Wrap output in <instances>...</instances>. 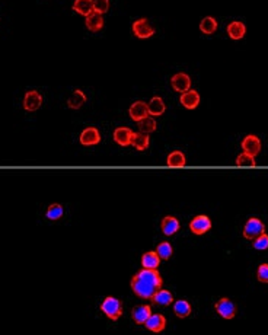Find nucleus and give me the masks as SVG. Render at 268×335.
<instances>
[{
	"mask_svg": "<svg viewBox=\"0 0 268 335\" xmlns=\"http://www.w3.org/2000/svg\"><path fill=\"white\" fill-rule=\"evenodd\" d=\"M193 311L191 305L186 301H176L174 303V312L178 318H186Z\"/></svg>",
	"mask_w": 268,
	"mask_h": 335,
	"instance_id": "nucleus-27",
	"label": "nucleus"
},
{
	"mask_svg": "<svg viewBox=\"0 0 268 335\" xmlns=\"http://www.w3.org/2000/svg\"><path fill=\"white\" fill-rule=\"evenodd\" d=\"M158 256L163 259V261H168L171 256H172V252H174V249H172V245L169 242H161L158 245V248H156V251H155Z\"/></svg>",
	"mask_w": 268,
	"mask_h": 335,
	"instance_id": "nucleus-28",
	"label": "nucleus"
},
{
	"mask_svg": "<svg viewBox=\"0 0 268 335\" xmlns=\"http://www.w3.org/2000/svg\"><path fill=\"white\" fill-rule=\"evenodd\" d=\"M101 311L106 315V318H109L111 321H118L123 315V303L116 299V297H105L104 302L101 303Z\"/></svg>",
	"mask_w": 268,
	"mask_h": 335,
	"instance_id": "nucleus-2",
	"label": "nucleus"
},
{
	"mask_svg": "<svg viewBox=\"0 0 268 335\" xmlns=\"http://www.w3.org/2000/svg\"><path fill=\"white\" fill-rule=\"evenodd\" d=\"M256 278L259 283H268V264H261L256 270Z\"/></svg>",
	"mask_w": 268,
	"mask_h": 335,
	"instance_id": "nucleus-34",
	"label": "nucleus"
},
{
	"mask_svg": "<svg viewBox=\"0 0 268 335\" xmlns=\"http://www.w3.org/2000/svg\"><path fill=\"white\" fill-rule=\"evenodd\" d=\"M151 315V308L149 305H139L136 308H133L131 311V318L134 321V324L137 325H144L146 321L150 318Z\"/></svg>",
	"mask_w": 268,
	"mask_h": 335,
	"instance_id": "nucleus-13",
	"label": "nucleus"
},
{
	"mask_svg": "<svg viewBox=\"0 0 268 335\" xmlns=\"http://www.w3.org/2000/svg\"><path fill=\"white\" fill-rule=\"evenodd\" d=\"M245 32H246V26L244 22L241 21H233L227 25V35L232 40H241L244 38Z\"/></svg>",
	"mask_w": 268,
	"mask_h": 335,
	"instance_id": "nucleus-18",
	"label": "nucleus"
},
{
	"mask_svg": "<svg viewBox=\"0 0 268 335\" xmlns=\"http://www.w3.org/2000/svg\"><path fill=\"white\" fill-rule=\"evenodd\" d=\"M139 128L140 133H144V134H150L156 130V121L153 117H146L144 120L139 121Z\"/></svg>",
	"mask_w": 268,
	"mask_h": 335,
	"instance_id": "nucleus-29",
	"label": "nucleus"
},
{
	"mask_svg": "<svg viewBox=\"0 0 268 335\" xmlns=\"http://www.w3.org/2000/svg\"><path fill=\"white\" fill-rule=\"evenodd\" d=\"M63 213H64V210H63V207L60 204H57V203L51 204L50 207L47 208V219L58 220L63 216Z\"/></svg>",
	"mask_w": 268,
	"mask_h": 335,
	"instance_id": "nucleus-30",
	"label": "nucleus"
},
{
	"mask_svg": "<svg viewBox=\"0 0 268 335\" xmlns=\"http://www.w3.org/2000/svg\"><path fill=\"white\" fill-rule=\"evenodd\" d=\"M133 134L134 133L128 127H118L114 130V140H116L117 144H120L123 147H127L131 144Z\"/></svg>",
	"mask_w": 268,
	"mask_h": 335,
	"instance_id": "nucleus-14",
	"label": "nucleus"
},
{
	"mask_svg": "<svg viewBox=\"0 0 268 335\" xmlns=\"http://www.w3.org/2000/svg\"><path fill=\"white\" fill-rule=\"evenodd\" d=\"M150 301L153 302L155 305H159V306H169V305L174 303V296H172L171 291L161 289L155 293V296L151 297Z\"/></svg>",
	"mask_w": 268,
	"mask_h": 335,
	"instance_id": "nucleus-17",
	"label": "nucleus"
},
{
	"mask_svg": "<svg viewBox=\"0 0 268 335\" xmlns=\"http://www.w3.org/2000/svg\"><path fill=\"white\" fill-rule=\"evenodd\" d=\"M130 118L136 123H139L141 120H144L146 117H149V108L147 104L143 101H136L134 104H131L130 109H128Z\"/></svg>",
	"mask_w": 268,
	"mask_h": 335,
	"instance_id": "nucleus-8",
	"label": "nucleus"
},
{
	"mask_svg": "<svg viewBox=\"0 0 268 335\" xmlns=\"http://www.w3.org/2000/svg\"><path fill=\"white\" fill-rule=\"evenodd\" d=\"M43 105V96L38 91H28L23 98V108L26 111H36Z\"/></svg>",
	"mask_w": 268,
	"mask_h": 335,
	"instance_id": "nucleus-10",
	"label": "nucleus"
},
{
	"mask_svg": "<svg viewBox=\"0 0 268 335\" xmlns=\"http://www.w3.org/2000/svg\"><path fill=\"white\" fill-rule=\"evenodd\" d=\"M163 280L158 270H140L131 278V290L141 299H151L158 290H161Z\"/></svg>",
	"mask_w": 268,
	"mask_h": 335,
	"instance_id": "nucleus-1",
	"label": "nucleus"
},
{
	"mask_svg": "<svg viewBox=\"0 0 268 335\" xmlns=\"http://www.w3.org/2000/svg\"><path fill=\"white\" fill-rule=\"evenodd\" d=\"M171 85H172L174 91L184 93L186 92V91H189V88H191V79H189V76H188L186 73H176V75L172 76V79H171Z\"/></svg>",
	"mask_w": 268,
	"mask_h": 335,
	"instance_id": "nucleus-12",
	"label": "nucleus"
},
{
	"mask_svg": "<svg viewBox=\"0 0 268 335\" xmlns=\"http://www.w3.org/2000/svg\"><path fill=\"white\" fill-rule=\"evenodd\" d=\"M79 140L83 146H95V144H99V141H101V133L98 128L88 127L82 131Z\"/></svg>",
	"mask_w": 268,
	"mask_h": 335,
	"instance_id": "nucleus-7",
	"label": "nucleus"
},
{
	"mask_svg": "<svg viewBox=\"0 0 268 335\" xmlns=\"http://www.w3.org/2000/svg\"><path fill=\"white\" fill-rule=\"evenodd\" d=\"M166 163H168V166H171V168H182V166H185L186 163L185 155H184L182 152L174 151L172 153H169V156H168V159H166Z\"/></svg>",
	"mask_w": 268,
	"mask_h": 335,
	"instance_id": "nucleus-24",
	"label": "nucleus"
},
{
	"mask_svg": "<svg viewBox=\"0 0 268 335\" xmlns=\"http://www.w3.org/2000/svg\"><path fill=\"white\" fill-rule=\"evenodd\" d=\"M86 26L89 31L92 32H98L102 29L104 26V19H102V15L96 13V12H92L89 16H86Z\"/></svg>",
	"mask_w": 268,
	"mask_h": 335,
	"instance_id": "nucleus-21",
	"label": "nucleus"
},
{
	"mask_svg": "<svg viewBox=\"0 0 268 335\" xmlns=\"http://www.w3.org/2000/svg\"><path fill=\"white\" fill-rule=\"evenodd\" d=\"M146 328L153 332V334H159V332H162L163 329H165V326H166V318L161 315V313H151L150 318L146 321Z\"/></svg>",
	"mask_w": 268,
	"mask_h": 335,
	"instance_id": "nucleus-11",
	"label": "nucleus"
},
{
	"mask_svg": "<svg viewBox=\"0 0 268 335\" xmlns=\"http://www.w3.org/2000/svg\"><path fill=\"white\" fill-rule=\"evenodd\" d=\"M181 105H184L186 109H196L200 104V93L194 89H189L186 92L181 93Z\"/></svg>",
	"mask_w": 268,
	"mask_h": 335,
	"instance_id": "nucleus-15",
	"label": "nucleus"
},
{
	"mask_svg": "<svg viewBox=\"0 0 268 335\" xmlns=\"http://www.w3.org/2000/svg\"><path fill=\"white\" fill-rule=\"evenodd\" d=\"M216 29H217V21H216L214 18H211V16L204 18V19L200 22V31H201L203 34L206 35L214 34Z\"/></svg>",
	"mask_w": 268,
	"mask_h": 335,
	"instance_id": "nucleus-26",
	"label": "nucleus"
},
{
	"mask_svg": "<svg viewBox=\"0 0 268 335\" xmlns=\"http://www.w3.org/2000/svg\"><path fill=\"white\" fill-rule=\"evenodd\" d=\"M161 229H162L163 235L172 236V235H175L176 232L179 231V221L174 216H166L161 221Z\"/></svg>",
	"mask_w": 268,
	"mask_h": 335,
	"instance_id": "nucleus-16",
	"label": "nucleus"
},
{
	"mask_svg": "<svg viewBox=\"0 0 268 335\" xmlns=\"http://www.w3.org/2000/svg\"><path fill=\"white\" fill-rule=\"evenodd\" d=\"M149 143H150V139H149V134H144V133H134L133 134V140H131V146L137 151L143 152L146 151L149 147Z\"/></svg>",
	"mask_w": 268,
	"mask_h": 335,
	"instance_id": "nucleus-22",
	"label": "nucleus"
},
{
	"mask_svg": "<svg viewBox=\"0 0 268 335\" xmlns=\"http://www.w3.org/2000/svg\"><path fill=\"white\" fill-rule=\"evenodd\" d=\"M147 108H149V116L159 117L165 113L166 105H165L161 96H153L150 99V102L147 104Z\"/></svg>",
	"mask_w": 268,
	"mask_h": 335,
	"instance_id": "nucleus-20",
	"label": "nucleus"
},
{
	"mask_svg": "<svg viewBox=\"0 0 268 335\" xmlns=\"http://www.w3.org/2000/svg\"><path fill=\"white\" fill-rule=\"evenodd\" d=\"M242 149L245 153L251 155L252 158H255L256 155H259L261 152V140L258 139L254 134H248L244 140H242Z\"/></svg>",
	"mask_w": 268,
	"mask_h": 335,
	"instance_id": "nucleus-9",
	"label": "nucleus"
},
{
	"mask_svg": "<svg viewBox=\"0 0 268 335\" xmlns=\"http://www.w3.org/2000/svg\"><path fill=\"white\" fill-rule=\"evenodd\" d=\"M73 11L83 16H89L93 12V0H74Z\"/></svg>",
	"mask_w": 268,
	"mask_h": 335,
	"instance_id": "nucleus-23",
	"label": "nucleus"
},
{
	"mask_svg": "<svg viewBox=\"0 0 268 335\" xmlns=\"http://www.w3.org/2000/svg\"><path fill=\"white\" fill-rule=\"evenodd\" d=\"M214 309L223 319H233L235 315H236V306L229 297H221L220 301L216 302Z\"/></svg>",
	"mask_w": 268,
	"mask_h": 335,
	"instance_id": "nucleus-4",
	"label": "nucleus"
},
{
	"mask_svg": "<svg viewBox=\"0 0 268 335\" xmlns=\"http://www.w3.org/2000/svg\"><path fill=\"white\" fill-rule=\"evenodd\" d=\"M159 264H161V258L155 251H149L141 256V266L146 270H158Z\"/></svg>",
	"mask_w": 268,
	"mask_h": 335,
	"instance_id": "nucleus-19",
	"label": "nucleus"
},
{
	"mask_svg": "<svg viewBox=\"0 0 268 335\" xmlns=\"http://www.w3.org/2000/svg\"><path fill=\"white\" fill-rule=\"evenodd\" d=\"M86 102V95L82 92L81 89H76L73 95L69 98V101H67V105H69V108L71 109H79L82 108L83 105Z\"/></svg>",
	"mask_w": 268,
	"mask_h": 335,
	"instance_id": "nucleus-25",
	"label": "nucleus"
},
{
	"mask_svg": "<svg viewBox=\"0 0 268 335\" xmlns=\"http://www.w3.org/2000/svg\"><path fill=\"white\" fill-rule=\"evenodd\" d=\"M236 165L238 166H255V158H252L251 155L248 153H241L238 158H236Z\"/></svg>",
	"mask_w": 268,
	"mask_h": 335,
	"instance_id": "nucleus-31",
	"label": "nucleus"
},
{
	"mask_svg": "<svg viewBox=\"0 0 268 335\" xmlns=\"http://www.w3.org/2000/svg\"><path fill=\"white\" fill-rule=\"evenodd\" d=\"M109 9V2L108 0H93V12L102 15Z\"/></svg>",
	"mask_w": 268,
	"mask_h": 335,
	"instance_id": "nucleus-33",
	"label": "nucleus"
},
{
	"mask_svg": "<svg viewBox=\"0 0 268 335\" xmlns=\"http://www.w3.org/2000/svg\"><path fill=\"white\" fill-rule=\"evenodd\" d=\"M133 32L137 38L144 40V38H150L151 35L155 34V28L149 23L147 19L141 18V19H137L133 22Z\"/></svg>",
	"mask_w": 268,
	"mask_h": 335,
	"instance_id": "nucleus-6",
	"label": "nucleus"
},
{
	"mask_svg": "<svg viewBox=\"0 0 268 335\" xmlns=\"http://www.w3.org/2000/svg\"><path fill=\"white\" fill-rule=\"evenodd\" d=\"M210 229H211V220L206 214H198L189 223V231L193 232L194 235H198V236L207 233Z\"/></svg>",
	"mask_w": 268,
	"mask_h": 335,
	"instance_id": "nucleus-5",
	"label": "nucleus"
},
{
	"mask_svg": "<svg viewBox=\"0 0 268 335\" xmlns=\"http://www.w3.org/2000/svg\"><path fill=\"white\" fill-rule=\"evenodd\" d=\"M265 233V225L256 217L246 220L244 226V238L248 241H254L259 235Z\"/></svg>",
	"mask_w": 268,
	"mask_h": 335,
	"instance_id": "nucleus-3",
	"label": "nucleus"
},
{
	"mask_svg": "<svg viewBox=\"0 0 268 335\" xmlns=\"http://www.w3.org/2000/svg\"><path fill=\"white\" fill-rule=\"evenodd\" d=\"M252 246L255 248L256 251H265L268 248V235L267 233H262V235H259L258 238L254 239V242H252Z\"/></svg>",
	"mask_w": 268,
	"mask_h": 335,
	"instance_id": "nucleus-32",
	"label": "nucleus"
}]
</instances>
